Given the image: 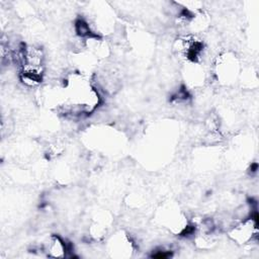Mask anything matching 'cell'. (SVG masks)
I'll list each match as a JSON object with an SVG mask.
<instances>
[{
	"label": "cell",
	"instance_id": "1",
	"mask_svg": "<svg viewBox=\"0 0 259 259\" xmlns=\"http://www.w3.org/2000/svg\"><path fill=\"white\" fill-rule=\"evenodd\" d=\"M42 251L50 257H65L67 247L59 236L52 235L44 242Z\"/></svg>",
	"mask_w": 259,
	"mask_h": 259
}]
</instances>
